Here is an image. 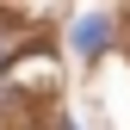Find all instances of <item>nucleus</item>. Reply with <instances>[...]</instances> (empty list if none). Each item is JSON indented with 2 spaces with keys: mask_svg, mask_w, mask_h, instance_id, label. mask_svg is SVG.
Instances as JSON below:
<instances>
[{
  "mask_svg": "<svg viewBox=\"0 0 130 130\" xmlns=\"http://www.w3.org/2000/svg\"><path fill=\"white\" fill-rule=\"evenodd\" d=\"M105 37H111V19H105V12H87V19H74V37L68 43H74V56L93 62V56L105 50Z\"/></svg>",
  "mask_w": 130,
  "mask_h": 130,
  "instance_id": "obj_1",
  "label": "nucleus"
}]
</instances>
